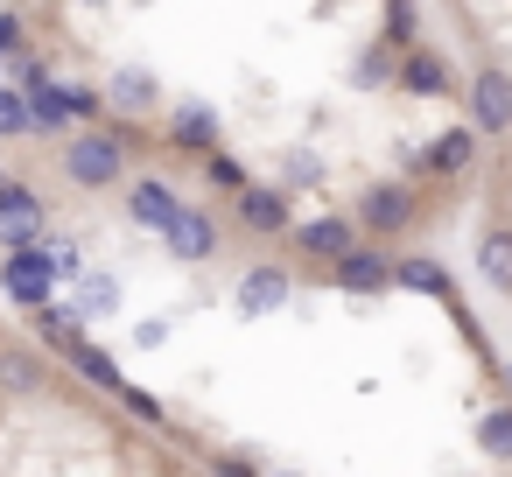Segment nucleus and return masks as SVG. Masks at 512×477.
Wrapping results in <instances>:
<instances>
[{
  "label": "nucleus",
  "instance_id": "nucleus-18",
  "mask_svg": "<svg viewBox=\"0 0 512 477\" xmlns=\"http://www.w3.org/2000/svg\"><path fill=\"white\" fill-rule=\"evenodd\" d=\"M113 106H120V113H148V106H155V85H148L141 71H120V78H113Z\"/></svg>",
  "mask_w": 512,
  "mask_h": 477
},
{
  "label": "nucleus",
  "instance_id": "nucleus-27",
  "mask_svg": "<svg viewBox=\"0 0 512 477\" xmlns=\"http://www.w3.org/2000/svg\"><path fill=\"white\" fill-rule=\"evenodd\" d=\"M0 190H8V183H0Z\"/></svg>",
  "mask_w": 512,
  "mask_h": 477
},
{
  "label": "nucleus",
  "instance_id": "nucleus-1",
  "mask_svg": "<svg viewBox=\"0 0 512 477\" xmlns=\"http://www.w3.org/2000/svg\"><path fill=\"white\" fill-rule=\"evenodd\" d=\"M470 127L477 134H512V71H477L470 78Z\"/></svg>",
  "mask_w": 512,
  "mask_h": 477
},
{
  "label": "nucleus",
  "instance_id": "nucleus-13",
  "mask_svg": "<svg viewBox=\"0 0 512 477\" xmlns=\"http://www.w3.org/2000/svg\"><path fill=\"white\" fill-rule=\"evenodd\" d=\"M302 246H309V253H323V260H351V253H358L344 218H316V225H302Z\"/></svg>",
  "mask_w": 512,
  "mask_h": 477
},
{
  "label": "nucleus",
  "instance_id": "nucleus-25",
  "mask_svg": "<svg viewBox=\"0 0 512 477\" xmlns=\"http://www.w3.org/2000/svg\"><path fill=\"white\" fill-rule=\"evenodd\" d=\"M15 43V15H0V50H8Z\"/></svg>",
  "mask_w": 512,
  "mask_h": 477
},
{
  "label": "nucleus",
  "instance_id": "nucleus-9",
  "mask_svg": "<svg viewBox=\"0 0 512 477\" xmlns=\"http://www.w3.org/2000/svg\"><path fill=\"white\" fill-rule=\"evenodd\" d=\"M281 302H288V274H281V267H253V274L239 281V309H246V316L281 309Z\"/></svg>",
  "mask_w": 512,
  "mask_h": 477
},
{
  "label": "nucleus",
  "instance_id": "nucleus-19",
  "mask_svg": "<svg viewBox=\"0 0 512 477\" xmlns=\"http://www.w3.org/2000/svg\"><path fill=\"white\" fill-rule=\"evenodd\" d=\"M113 302H120V281H113V274H85V281H78V309H85V316H106Z\"/></svg>",
  "mask_w": 512,
  "mask_h": 477
},
{
  "label": "nucleus",
  "instance_id": "nucleus-15",
  "mask_svg": "<svg viewBox=\"0 0 512 477\" xmlns=\"http://www.w3.org/2000/svg\"><path fill=\"white\" fill-rule=\"evenodd\" d=\"M393 281H400V288H414V295H435V302L449 295V274H442V260H400V267H393Z\"/></svg>",
  "mask_w": 512,
  "mask_h": 477
},
{
  "label": "nucleus",
  "instance_id": "nucleus-22",
  "mask_svg": "<svg viewBox=\"0 0 512 477\" xmlns=\"http://www.w3.org/2000/svg\"><path fill=\"white\" fill-rule=\"evenodd\" d=\"M29 127H36L29 99H22V92H0V134H29Z\"/></svg>",
  "mask_w": 512,
  "mask_h": 477
},
{
  "label": "nucleus",
  "instance_id": "nucleus-6",
  "mask_svg": "<svg viewBox=\"0 0 512 477\" xmlns=\"http://www.w3.org/2000/svg\"><path fill=\"white\" fill-rule=\"evenodd\" d=\"M162 239H169L176 260H211V253H218V225H211L204 211H190V204H183V218H176Z\"/></svg>",
  "mask_w": 512,
  "mask_h": 477
},
{
  "label": "nucleus",
  "instance_id": "nucleus-4",
  "mask_svg": "<svg viewBox=\"0 0 512 477\" xmlns=\"http://www.w3.org/2000/svg\"><path fill=\"white\" fill-rule=\"evenodd\" d=\"M0 239H8L15 253H36L43 246V204L29 197V190H0Z\"/></svg>",
  "mask_w": 512,
  "mask_h": 477
},
{
  "label": "nucleus",
  "instance_id": "nucleus-17",
  "mask_svg": "<svg viewBox=\"0 0 512 477\" xmlns=\"http://www.w3.org/2000/svg\"><path fill=\"white\" fill-rule=\"evenodd\" d=\"M400 78H407V92H442V85H449V71H442V57H428V50H414Z\"/></svg>",
  "mask_w": 512,
  "mask_h": 477
},
{
  "label": "nucleus",
  "instance_id": "nucleus-12",
  "mask_svg": "<svg viewBox=\"0 0 512 477\" xmlns=\"http://www.w3.org/2000/svg\"><path fill=\"white\" fill-rule=\"evenodd\" d=\"M477 274L512 295V232H484V239H477Z\"/></svg>",
  "mask_w": 512,
  "mask_h": 477
},
{
  "label": "nucleus",
  "instance_id": "nucleus-16",
  "mask_svg": "<svg viewBox=\"0 0 512 477\" xmlns=\"http://www.w3.org/2000/svg\"><path fill=\"white\" fill-rule=\"evenodd\" d=\"M477 442H484L498 463H512V407H491V414L477 421Z\"/></svg>",
  "mask_w": 512,
  "mask_h": 477
},
{
  "label": "nucleus",
  "instance_id": "nucleus-21",
  "mask_svg": "<svg viewBox=\"0 0 512 477\" xmlns=\"http://www.w3.org/2000/svg\"><path fill=\"white\" fill-rule=\"evenodd\" d=\"M78 351V365H85V379H99V386H113V393H127V379H120V365L106 358V351H92V344H71Z\"/></svg>",
  "mask_w": 512,
  "mask_h": 477
},
{
  "label": "nucleus",
  "instance_id": "nucleus-2",
  "mask_svg": "<svg viewBox=\"0 0 512 477\" xmlns=\"http://www.w3.org/2000/svg\"><path fill=\"white\" fill-rule=\"evenodd\" d=\"M120 141L113 134H78L71 141V155H64V169H71V183H85V190H99V183H113L120 176Z\"/></svg>",
  "mask_w": 512,
  "mask_h": 477
},
{
  "label": "nucleus",
  "instance_id": "nucleus-5",
  "mask_svg": "<svg viewBox=\"0 0 512 477\" xmlns=\"http://www.w3.org/2000/svg\"><path fill=\"white\" fill-rule=\"evenodd\" d=\"M358 218H365L372 232H400V225H414V197H407L400 183H372L365 204H358Z\"/></svg>",
  "mask_w": 512,
  "mask_h": 477
},
{
  "label": "nucleus",
  "instance_id": "nucleus-14",
  "mask_svg": "<svg viewBox=\"0 0 512 477\" xmlns=\"http://www.w3.org/2000/svg\"><path fill=\"white\" fill-rule=\"evenodd\" d=\"M239 218H246L253 232H281V225H288V204H281V190H246V197H239Z\"/></svg>",
  "mask_w": 512,
  "mask_h": 477
},
{
  "label": "nucleus",
  "instance_id": "nucleus-7",
  "mask_svg": "<svg viewBox=\"0 0 512 477\" xmlns=\"http://www.w3.org/2000/svg\"><path fill=\"white\" fill-rule=\"evenodd\" d=\"M470 155H477V134H470V127H449V134L414 162V169H428V176H463V169H470Z\"/></svg>",
  "mask_w": 512,
  "mask_h": 477
},
{
  "label": "nucleus",
  "instance_id": "nucleus-3",
  "mask_svg": "<svg viewBox=\"0 0 512 477\" xmlns=\"http://www.w3.org/2000/svg\"><path fill=\"white\" fill-rule=\"evenodd\" d=\"M0 288H8L15 302H29V309H43V302H50V288H57L50 253H43V246H36V253H8V267H0Z\"/></svg>",
  "mask_w": 512,
  "mask_h": 477
},
{
  "label": "nucleus",
  "instance_id": "nucleus-20",
  "mask_svg": "<svg viewBox=\"0 0 512 477\" xmlns=\"http://www.w3.org/2000/svg\"><path fill=\"white\" fill-rule=\"evenodd\" d=\"M211 134H218V113H204V106H183V113H176V141L211 148Z\"/></svg>",
  "mask_w": 512,
  "mask_h": 477
},
{
  "label": "nucleus",
  "instance_id": "nucleus-28",
  "mask_svg": "<svg viewBox=\"0 0 512 477\" xmlns=\"http://www.w3.org/2000/svg\"><path fill=\"white\" fill-rule=\"evenodd\" d=\"M505 379H512V372H505Z\"/></svg>",
  "mask_w": 512,
  "mask_h": 477
},
{
  "label": "nucleus",
  "instance_id": "nucleus-8",
  "mask_svg": "<svg viewBox=\"0 0 512 477\" xmlns=\"http://www.w3.org/2000/svg\"><path fill=\"white\" fill-rule=\"evenodd\" d=\"M127 204H134V218H141L148 232H169V225L183 218V204H176V190H169V183H134V197H127Z\"/></svg>",
  "mask_w": 512,
  "mask_h": 477
},
{
  "label": "nucleus",
  "instance_id": "nucleus-23",
  "mask_svg": "<svg viewBox=\"0 0 512 477\" xmlns=\"http://www.w3.org/2000/svg\"><path fill=\"white\" fill-rule=\"evenodd\" d=\"M0 372H8V386H15V393H29V386H36V365H29V358H0Z\"/></svg>",
  "mask_w": 512,
  "mask_h": 477
},
{
  "label": "nucleus",
  "instance_id": "nucleus-24",
  "mask_svg": "<svg viewBox=\"0 0 512 477\" xmlns=\"http://www.w3.org/2000/svg\"><path fill=\"white\" fill-rule=\"evenodd\" d=\"M134 344H148V351H155V344H169V323H141V330H134Z\"/></svg>",
  "mask_w": 512,
  "mask_h": 477
},
{
  "label": "nucleus",
  "instance_id": "nucleus-26",
  "mask_svg": "<svg viewBox=\"0 0 512 477\" xmlns=\"http://www.w3.org/2000/svg\"><path fill=\"white\" fill-rule=\"evenodd\" d=\"M274 477H295V470H274Z\"/></svg>",
  "mask_w": 512,
  "mask_h": 477
},
{
  "label": "nucleus",
  "instance_id": "nucleus-10",
  "mask_svg": "<svg viewBox=\"0 0 512 477\" xmlns=\"http://www.w3.org/2000/svg\"><path fill=\"white\" fill-rule=\"evenodd\" d=\"M29 113H36V127H64V120H78V106H71V92H64V85H50L43 71L29 78Z\"/></svg>",
  "mask_w": 512,
  "mask_h": 477
},
{
  "label": "nucleus",
  "instance_id": "nucleus-11",
  "mask_svg": "<svg viewBox=\"0 0 512 477\" xmlns=\"http://www.w3.org/2000/svg\"><path fill=\"white\" fill-rule=\"evenodd\" d=\"M337 281H344L351 295H379V288L393 281V267H386L379 253H351V260H337Z\"/></svg>",
  "mask_w": 512,
  "mask_h": 477
}]
</instances>
